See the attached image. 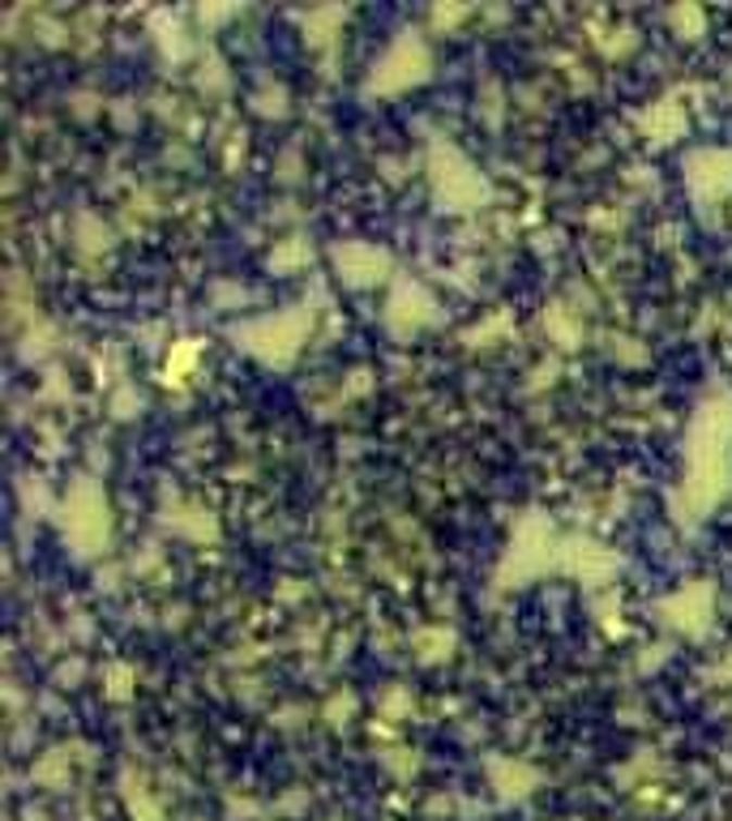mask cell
<instances>
[{
    "label": "cell",
    "mask_w": 732,
    "mask_h": 821,
    "mask_svg": "<svg viewBox=\"0 0 732 821\" xmlns=\"http://www.w3.org/2000/svg\"><path fill=\"white\" fill-rule=\"evenodd\" d=\"M729 441H732V415L729 407H707L703 419L694 424V445H690V492L698 505H711L729 488Z\"/></svg>",
    "instance_id": "obj_1"
},
{
    "label": "cell",
    "mask_w": 732,
    "mask_h": 821,
    "mask_svg": "<svg viewBox=\"0 0 732 821\" xmlns=\"http://www.w3.org/2000/svg\"><path fill=\"white\" fill-rule=\"evenodd\" d=\"M300 326L304 317H279V321H262L253 330H244V346L257 351L262 359H275V364H288L300 342Z\"/></svg>",
    "instance_id": "obj_2"
},
{
    "label": "cell",
    "mask_w": 732,
    "mask_h": 821,
    "mask_svg": "<svg viewBox=\"0 0 732 821\" xmlns=\"http://www.w3.org/2000/svg\"><path fill=\"white\" fill-rule=\"evenodd\" d=\"M65 531H74L81 552H94L99 540H108V505L90 488L74 492V518H65Z\"/></svg>",
    "instance_id": "obj_3"
},
{
    "label": "cell",
    "mask_w": 732,
    "mask_h": 821,
    "mask_svg": "<svg viewBox=\"0 0 732 821\" xmlns=\"http://www.w3.org/2000/svg\"><path fill=\"white\" fill-rule=\"evenodd\" d=\"M425 68H429L425 48L412 43V39H403V43L390 52V61L373 73V90H399V86H407V81H420Z\"/></svg>",
    "instance_id": "obj_4"
},
{
    "label": "cell",
    "mask_w": 732,
    "mask_h": 821,
    "mask_svg": "<svg viewBox=\"0 0 732 821\" xmlns=\"http://www.w3.org/2000/svg\"><path fill=\"white\" fill-rule=\"evenodd\" d=\"M339 270L348 274L352 282H373V278H381V270H386V257L381 253H373V249H339Z\"/></svg>",
    "instance_id": "obj_5"
}]
</instances>
